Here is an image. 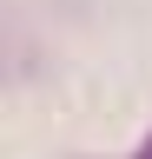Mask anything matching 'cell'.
<instances>
[{"mask_svg":"<svg viewBox=\"0 0 152 159\" xmlns=\"http://www.w3.org/2000/svg\"><path fill=\"white\" fill-rule=\"evenodd\" d=\"M139 159H152V139H145V146H139Z\"/></svg>","mask_w":152,"mask_h":159,"instance_id":"obj_1","label":"cell"}]
</instances>
